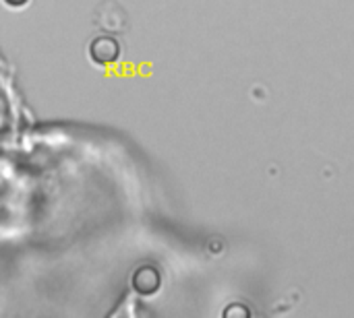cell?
<instances>
[{"label": "cell", "mask_w": 354, "mask_h": 318, "mask_svg": "<svg viewBox=\"0 0 354 318\" xmlns=\"http://www.w3.org/2000/svg\"><path fill=\"white\" fill-rule=\"evenodd\" d=\"M87 52H89L91 62L95 66H102V68L114 66L120 60V43L112 35H97V37H93L89 48H87Z\"/></svg>", "instance_id": "1"}, {"label": "cell", "mask_w": 354, "mask_h": 318, "mask_svg": "<svg viewBox=\"0 0 354 318\" xmlns=\"http://www.w3.org/2000/svg\"><path fill=\"white\" fill-rule=\"evenodd\" d=\"M4 2V6H8V8H25L27 4H29V0H2Z\"/></svg>", "instance_id": "4"}, {"label": "cell", "mask_w": 354, "mask_h": 318, "mask_svg": "<svg viewBox=\"0 0 354 318\" xmlns=\"http://www.w3.org/2000/svg\"><path fill=\"white\" fill-rule=\"evenodd\" d=\"M131 288L143 296V298H151L160 292L162 288V273L151 267V265H143L139 267L133 275H131Z\"/></svg>", "instance_id": "2"}, {"label": "cell", "mask_w": 354, "mask_h": 318, "mask_svg": "<svg viewBox=\"0 0 354 318\" xmlns=\"http://www.w3.org/2000/svg\"><path fill=\"white\" fill-rule=\"evenodd\" d=\"M234 315H243V317H249L251 312L245 308V306H239V304H232L224 310V317H234Z\"/></svg>", "instance_id": "3"}]
</instances>
